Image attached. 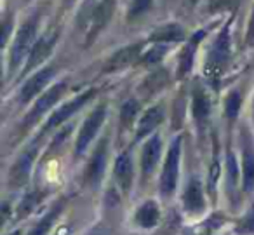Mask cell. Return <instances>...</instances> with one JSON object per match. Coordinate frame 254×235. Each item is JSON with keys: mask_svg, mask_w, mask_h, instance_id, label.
<instances>
[{"mask_svg": "<svg viewBox=\"0 0 254 235\" xmlns=\"http://www.w3.org/2000/svg\"><path fill=\"white\" fill-rule=\"evenodd\" d=\"M37 30H39V16H32L30 19H26L21 26H19L18 33H16L14 40H12L11 53H9V61H7V74L12 75L18 70L19 65L25 61V58H28L32 47L35 46V37Z\"/></svg>", "mask_w": 254, "mask_h": 235, "instance_id": "1", "label": "cell"}, {"mask_svg": "<svg viewBox=\"0 0 254 235\" xmlns=\"http://www.w3.org/2000/svg\"><path fill=\"white\" fill-rule=\"evenodd\" d=\"M232 56V35H230V25H226L218 37L212 42L209 49L207 65H205V74L211 80H218L226 70V65Z\"/></svg>", "mask_w": 254, "mask_h": 235, "instance_id": "2", "label": "cell"}, {"mask_svg": "<svg viewBox=\"0 0 254 235\" xmlns=\"http://www.w3.org/2000/svg\"><path fill=\"white\" fill-rule=\"evenodd\" d=\"M180 158H181V138L171 143L167 150V157L164 160L162 174H160V192L164 197H171L178 186L180 178Z\"/></svg>", "mask_w": 254, "mask_h": 235, "instance_id": "3", "label": "cell"}, {"mask_svg": "<svg viewBox=\"0 0 254 235\" xmlns=\"http://www.w3.org/2000/svg\"><path fill=\"white\" fill-rule=\"evenodd\" d=\"M105 117H106V106L99 105V106H96L87 115V119L84 120L80 131H78L77 141H75V155H77V157H80V155L87 150L89 145L92 143V140L96 138L98 131L101 129L103 122H105Z\"/></svg>", "mask_w": 254, "mask_h": 235, "instance_id": "4", "label": "cell"}, {"mask_svg": "<svg viewBox=\"0 0 254 235\" xmlns=\"http://www.w3.org/2000/svg\"><path fill=\"white\" fill-rule=\"evenodd\" d=\"M94 94H96V89H87V91H84L82 94L75 96L73 99H70L68 103H64L63 106H60V108H58L56 112H54L53 115L49 117V120H47L46 126H44L42 133H47V131H51V129H54V127L61 126L64 120H68L71 115H75L78 110L84 108V106L87 105V103L91 101L92 98H94Z\"/></svg>", "mask_w": 254, "mask_h": 235, "instance_id": "5", "label": "cell"}, {"mask_svg": "<svg viewBox=\"0 0 254 235\" xmlns=\"http://www.w3.org/2000/svg\"><path fill=\"white\" fill-rule=\"evenodd\" d=\"M56 42H58L56 30L44 33V35L35 42V46L32 47V51H30L28 60H26V65H25V70H23V75H26L28 72H32V70H35L37 67H40V65L49 58V54L53 53Z\"/></svg>", "mask_w": 254, "mask_h": 235, "instance_id": "6", "label": "cell"}, {"mask_svg": "<svg viewBox=\"0 0 254 235\" xmlns=\"http://www.w3.org/2000/svg\"><path fill=\"white\" fill-rule=\"evenodd\" d=\"M117 0H99L91 11V26H89L87 33V42H92V39L99 35L103 30L106 28L110 21H112L113 14H115Z\"/></svg>", "mask_w": 254, "mask_h": 235, "instance_id": "7", "label": "cell"}, {"mask_svg": "<svg viewBox=\"0 0 254 235\" xmlns=\"http://www.w3.org/2000/svg\"><path fill=\"white\" fill-rule=\"evenodd\" d=\"M64 91H66V84H64V82H58V84H54L51 89H47V91L37 99L33 108L30 110V113L26 115V124L35 122V120L40 119L47 110L53 108V106L63 98Z\"/></svg>", "mask_w": 254, "mask_h": 235, "instance_id": "8", "label": "cell"}, {"mask_svg": "<svg viewBox=\"0 0 254 235\" xmlns=\"http://www.w3.org/2000/svg\"><path fill=\"white\" fill-rule=\"evenodd\" d=\"M53 75H54V68H51V67L35 72V74L23 84L21 91H19V101L28 103V101H32L35 96H39L40 92H42V89L51 82Z\"/></svg>", "mask_w": 254, "mask_h": 235, "instance_id": "9", "label": "cell"}, {"mask_svg": "<svg viewBox=\"0 0 254 235\" xmlns=\"http://www.w3.org/2000/svg\"><path fill=\"white\" fill-rule=\"evenodd\" d=\"M141 54H143V44H132V46L122 47L113 56H110V60L105 65V72H117L131 67L136 61L141 60Z\"/></svg>", "mask_w": 254, "mask_h": 235, "instance_id": "10", "label": "cell"}, {"mask_svg": "<svg viewBox=\"0 0 254 235\" xmlns=\"http://www.w3.org/2000/svg\"><path fill=\"white\" fill-rule=\"evenodd\" d=\"M37 154H39V140L30 145V147L18 157L16 164L12 165L11 174H12V181H16V185H21V183H25L26 179H28Z\"/></svg>", "mask_w": 254, "mask_h": 235, "instance_id": "11", "label": "cell"}, {"mask_svg": "<svg viewBox=\"0 0 254 235\" xmlns=\"http://www.w3.org/2000/svg\"><path fill=\"white\" fill-rule=\"evenodd\" d=\"M160 152H162V141H160L159 134H153L146 140L141 150V171L145 176L152 174L155 169L157 162L160 158Z\"/></svg>", "mask_w": 254, "mask_h": 235, "instance_id": "12", "label": "cell"}, {"mask_svg": "<svg viewBox=\"0 0 254 235\" xmlns=\"http://www.w3.org/2000/svg\"><path fill=\"white\" fill-rule=\"evenodd\" d=\"M242 185L246 192L254 190V147L246 131L242 138Z\"/></svg>", "mask_w": 254, "mask_h": 235, "instance_id": "13", "label": "cell"}, {"mask_svg": "<svg viewBox=\"0 0 254 235\" xmlns=\"http://www.w3.org/2000/svg\"><path fill=\"white\" fill-rule=\"evenodd\" d=\"M113 172H115V179L120 188H122L124 192H129L132 185V178H134V165H132V158L129 152H126V154L117 157Z\"/></svg>", "mask_w": 254, "mask_h": 235, "instance_id": "14", "label": "cell"}, {"mask_svg": "<svg viewBox=\"0 0 254 235\" xmlns=\"http://www.w3.org/2000/svg\"><path fill=\"white\" fill-rule=\"evenodd\" d=\"M205 33H207L205 28L198 30V32L188 40L187 46L183 47V51H181V54H180V63H178V75H180V77H185V75L191 70V67H193L195 51H197L198 44H200L202 39L205 37Z\"/></svg>", "mask_w": 254, "mask_h": 235, "instance_id": "15", "label": "cell"}, {"mask_svg": "<svg viewBox=\"0 0 254 235\" xmlns=\"http://www.w3.org/2000/svg\"><path fill=\"white\" fill-rule=\"evenodd\" d=\"M164 120V110L162 106H152V108H148L145 113H143V117L138 120V127H136V140H143L145 136H148V134H152L153 131L157 129V127L160 126V122Z\"/></svg>", "mask_w": 254, "mask_h": 235, "instance_id": "16", "label": "cell"}, {"mask_svg": "<svg viewBox=\"0 0 254 235\" xmlns=\"http://www.w3.org/2000/svg\"><path fill=\"white\" fill-rule=\"evenodd\" d=\"M191 113H193V119L198 126H204L209 113H211V98L202 85H197L191 92Z\"/></svg>", "mask_w": 254, "mask_h": 235, "instance_id": "17", "label": "cell"}, {"mask_svg": "<svg viewBox=\"0 0 254 235\" xmlns=\"http://www.w3.org/2000/svg\"><path fill=\"white\" fill-rule=\"evenodd\" d=\"M183 202H185V209L190 211V213H200L205 207V199H204V190L202 185L197 178H191L190 183L185 188V195H183Z\"/></svg>", "mask_w": 254, "mask_h": 235, "instance_id": "18", "label": "cell"}, {"mask_svg": "<svg viewBox=\"0 0 254 235\" xmlns=\"http://www.w3.org/2000/svg\"><path fill=\"white\" fill-rule=\"evenodd\" d=\"M106 147H108V141L103 140L98 145L96 152L92 154L91 160L87 165V179L92 185H98L101 181V176L105 172V165H106Z\"/></svg>", "mask_w": 254, "mask_h": 235, "instance_id": "19", "label": "cell"}, {"mask_svg": "<svg viewBox=\"0 0 254 235\" xmlns=\"http://www.w3.org/2000/svg\"><path fill=\"white\" fill-rule=\"evenodd\" d=\"M136 225H139L141 228H153L159 225L160 221V209L157 206V202L153 200H146L145 204L138 207L134 214Z\"/></svg>", "mask_w": 254, "mask_h": 235, "instance_id": "20", "label": "cell"}, {"mask_svg": "<svg viewBox=\"0 0 254 235\" xmlns=\"http://www.w3.org/2000/svg\"><path fill=\"white\" fill-rule=\"evenodd\" d=\"M183 26L176 25V23H167V25H162L157 30H153V33L150 35V40L153 44H174L183 40Z\"/></svg>", "mask_w": 254, "mask_h": 235, "instance_id": "21", "label": "cell"}, {"mask_svg": "<svg viewBox=\"0 0 254 235\" xmlns=\"http://www.w3.org/2000/svg\"><path fill=\"white\" fill-rule=\"evenodd\" d=\"M61 211H63V204L60 202V204H56L53 209H49L46 214H44V218L32 228V230H30L28 235H47L51 232V228L54 227L56 220L60 218Z\"/></svg>", "mask_w": 254, "mask_h": 235, "instance_id": "22", "label": "cell"}, {"mask_svg": "<svg viewBox=\"0 0 254 235\" xmlns=\"http://www.w3.org/2000/svg\"><path fill=\"white\" fill-rule=\"evenodd\" d=\"M138 113H139V103L132 98L127 99L122 105V108H120V126H122V129H129L136 122V119H138Z\"/></svg>", "mask_w": 254, "mask_h": 235, "instance_id": "23", "label": "cell"}, {"mask_svg": "<svg viewBox=\"0 0 254 235\" xmlns=\"http://www.w3.org/2000/svg\"><path fill=\"white\" fill-rule=\"evenodd\" d=\"M240 106H242V94L240 91H232L226 94L225 98V115L228 120H235L237 115L240 112Z\"/></svg>", "mask_w": 254, "mask_h": 235, "instance_id": "24", "label": "cell"}, {"mask_svg": "<svg viewBox=\"0 0 254 235\" xmlns=\"http://www.w3.org/2000/svg\"><path fill=\"white\" fill-rule=\"evenodd\" d=\"M169 44H153V47H150L148 51L141 54V63L143 65H157L164 56H166L167 49H169Z\"/></svg>", "mask_w": 254, "mask_h": 235, "instance_id": "25", "label": "cell"}, {"mask_svg": "<svg viewBox=\"0 0 254 235\" xmlns=\"http://www.w3.org/2000/svg\"><path fill=\"white\" fill-rule=\"evenodd\" d=\"M226 181H228L230 193H235L237 181H239V167H237L235 155L232 152H228V155H226Z\"/></svg>", "mask_w": 254, "mask_h": 235, "instance_id": "26", "label": "cell"}, {"mask_svg": "<svg viewBox=\"0 0 254 235\" xmlns=\"http://www.w3.org/2000/svg\"><path fill=\"white\" fill-rule=\"evenodd\" d=\"M152 5L153 0H131V5H129V11H127V19L134 21V19L141 18L152 9Z\"/></svg>", "mask_w": 254, "mask_h": 235, "instance_id": "27", "label": "cell"}, {"mask_svg": "<svg viewBox=\"0 0 254 235\" xmlns=\"http://www.w3.org/2000/svg\"><path fill=\"white\" fill-rule=\"evenodd\" d=\"M240 0H209L207 9L211 12H221V11H228L233 9Z\"/></svg>", "mask_w": 254, "mask_h": 235, "instance_id": "28", "label": "cell"}, {"mask_svg": "<svg viewBox=\"0 0 254 235\" xmlns=\"http://www.w3.org/2000/svg\"><path fill=\"white\" fill-rule=\"evenodd\" d=\"M240 228H242L244 232H247V234H249V232H254V207L242 218Z\"/></svg>", "mask_w": 254, "mask_h": 235, "instance_id": "29", "label": "cell"}, {"mask_svg": "<svg viewBox=\"0 0 254 235\" xmlns=\"http://www.w3.org/2000/svg\"><path fill=\"white\" fill-rule=\"evenodd\" d=\"M33 204H35V197L30 195V197H25V200H23L21 204H19V214H26V211H32L33 209Z\"/></svg>", "mask_w": 254, "mask_h": 235, "instance_id": "30", "label": "cell"}, {"mask_svg": "<svg viewBox=\"0 0 254 235\" xmlns=\"http://www.w3.org/2000/svg\"><path fill=\"white\" fill-rule=\"evenodd\" d=\"M246 42L249 46L254 44V9L251 12V19H249V25H247V35H246Z\"/></svg>", "mask_w": 254, "mask_h": 235, "instance_id": "31", "label": "cell"}, {"mask_svg": "<svg viewBox=\"0 0 254 235\" xmlns=\"http://www.w3.org/2000/svg\"><path fill=\"white\" fill-rule=\"evenodd\" d=\"M92 235H106V232H94Z\"/></svg>", "mask_w": 254, "mask_h": 235, "instance_id": "32", "label": "cell"}, {"mask_svg": "<svg viewBox=\"0 0 254 235\" xmlns=\"http://www.w3.org/2000/svg\"><path fill=\"white\" fill-rule=\"evenodd\" d=\"M11 235H19V232H14V234H11Z\"/></svg>", "mask_w": 254, "mask_h": 235, "instance_id": "33", "label": "cell"}, {"mask_svg": "<svg viewBox=\"0 0 254 235\" xmlns=\"http://www.w3.org/2000/svg\"><path fill=\"white\" fill-rule=\"evenodd\" d=\"M253 112H254V110H253Z\"/></svg>", "mask_w": 254, "mask_h": 235, "instance_id": "34", "label": "cell"}]
</instances>
